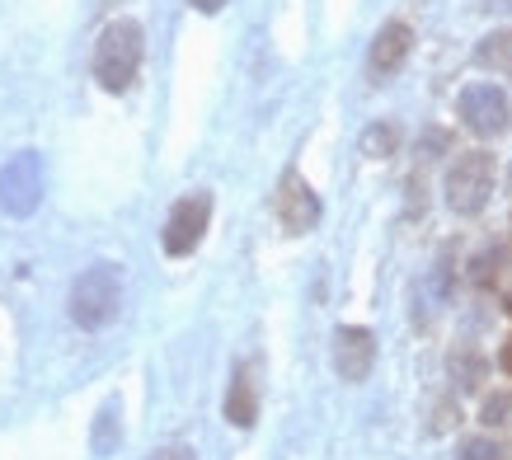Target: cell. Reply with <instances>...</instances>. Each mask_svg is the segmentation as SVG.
Masks as SVG:
<instances>
[{
	"instance_id": "cell-10",
	"label": "cell",
	"mask_w": 512,
	"mask_h": 460,
	"mask_svg": "<svg viewBox=\"0 0 512 460\" xmlns=\"http://www.w3.org/2000/svg\"><path fill=\"white\" fill-rule=\"evenodd\" d=\"M254 418H259V362H240L226 390V423L254 428Z\"/></svg>"
},
{
	"instance_id": "cell-17",
	"label": "cell",
	"mask_w": 512,
	"mask_h": 460,
	"mask_svg": "<svg viewBox=\"0 0 512 460\" xmlns=\"http://www.w3.org/2000/svg\"><path fill=\"white\" fill-rule=\"evenodd\" d=\"M188 5H193L198 15H217V10H221V5H226V0H188Z\"/></svg>"
},
{
	"instance_id": "cell-13",
	"label": "cell",
	"mask_w": 512,
	"mask_h": 460,
	"mask_svg": "<svg viewBox=\"0 0 512 460\" xmlns=\"http://www.w3.org/2000/svg\"><path fill=\"white\" fill-rule=\"evenodd\" d=\"M395 146H400V127L395 123H376L362 132V151L372 155V160H386V155H395Z\"/></svg>"
},
{
	"instance_id": "cell-2",
	"label": "cell",
	"mask_w": 512,
	"mask_h": 460,
	"mask_svg": "<svg viewBox=\"0 0 512 460\" xmlns=\"http://www.w3.org/2000/svg\"><path fill=\"white\" fill-rule=\"evenodd\" d=\"M123 306V277L113 263H94L85 273L76 277V287H71V320L80 329H104V324L118 315Z\"/></svg>"
},
{
	"instance_id": "cell-20",
	"label": "cell",
	"mask_w": 512,
	"mask_h": 460,
	"mask_svg": "<svg viewBox=\"0 0 512 460\" xmlns=\"http://www.w3.org/2000/svg\"><path fill=\"white\" fill-rule=\"evenodd\" d=\"M508 5H512V0H508Z\"/></svg>"
},
{
	"instance_id": "cell-16",
	"label": "cell",
	"mask_w": 512,
	"mask_h": 460,
	"mask_svg": "<svg viewBox=\"0 0 512 460\" xmlns=\"http://www.w3.org/2000/svg\"><path fill=\"white\" fill-rule=\"evenodd\" d=\"M151 460H198V456H193V446H179V442H174V446H160Z\"/></svg>"
},
{
	"instance_id": "cell-6",
	"label": "cell",
	"mask_w": 512,
	"mask_h": 460,
	"mask_svg": "<svg viewBox=\"0 0 512 460\" xmlns=\"http://www.w3.org/2000/svg\"><path fill=\"white\" fill-rule=\"evenodd\" d=\"M461 123L475 132V137H503L512 123V104H508V94L498 90V85H489V80H480V85H466L461 90Z\"/></svg>"
},
{
	"instance_id": "cell-5",
	"label": "cell",
	"mask_w": 512,
	"mask_h": 460,
	"mask_svg": "<svg viewBox=\"0 0 512 460\" xmlns=\"http://www.w3.org/2000/svg\"><path fill=\"white\" fill-rule=\"evenodd\" d=\"M207 221H212V198L207 193H188L170 207L165 216V230H160V245L170 259H184L193 249L202 245V235H207Z\"/></svg>"
},
{
	"instance_id": "cell-18",
	"label": "cell",
	"mask_w": 512,
	"mask_h": 460,
	"mask_svg": "<svg viewBox=\"0 0 512 460\" xmlns=\"http://www.w3.org/2000/svg\"><path fill=\"white\" fill-rule=\"evenodd\" d=\"M498 367H503V371H508V376H512V338H508V343H503V353H498Z\"/></svg>"
},
{
	"instance_id": "cell-4",
	"label": "cell",
	"mask_w": 512,
	"mask_h": 460,
	"mask_svg": "<svg viewBox=\"0 0 512 460\" xmlns=\"http://www.w3.org/2000/svg\"><path fill=\"white\" fill-rule=\"evenodd\" d=\"M43 202V160L38 151H19L0 169V212L5 216H33Z\"/></svg>"
},
{
	"instance_id": "cell-9",
	"label": "cell",
	"mask_w": 512,
	"mask_h": 460,
	"mask_svg": "<svg viewBox=\"0 0 512 460\" xmlns=\"http://www.w3.org/2000/svg\"><path fill=\"white\" fill-rule=\"evenodd\" d=\"M409 47H414V29L409 24H400V19H390L386 29L372 38V57H367V66H372L376 80L395 76L404 66V57H409Z\"/></svg>"
},
{
	"instance_id": "cell-14",
	"label": "cell",
	"mask_w": 512,
	"mask_h": 460,
	"mask_svg": "<svg viewBox=\"0 0 512 460\" xmlns=\"http://www.w3.org/2000/svg\"><path fill=\"white\" fill-rule=\"evenodd\" d=\"M456 460H508V456H503V446L489 442V437H470V442L461 446V456H456Z\"/></svg>"
},
{
	"instance_id": "cell-12",
	"label": "cell",
	"mask_w": 512,
	"mask_h": 460,
	"mask_svg": "<svg viewBox=\"0 0 512 460\" xmlns=\"http://www.w3.org/2000/svg\"><path fill=\"white\" fill-rule=\"evenodd\" d=\"M123 437V423H118V404H104L99 418H94V456H113V446Z\"/></svg>"
},
{
	"instance_id": "cell-11",
	"label": "cell",
	"mask_w": 512,
	"mask_h": 460,
	"mask_svg": "<svg viewBox=\"0 0 512 460\" xmlns=\"http://www.w3.org/2000/svg\"><path fill=\"white\" fill-rule=\"evenodd\" d=\"M475 62H480L484 71L512 76V29H494V33H484L480 47H475Z\"/></svg>"
},
{
	"instance_id": "cell-15",
	"label": "cell",
	"mask_w": 512,
	"mask_h": 460,
	"mask_svg": "<svg viewBox=\"0 0 512 460\" xmlns=\"http://www.w3.org/2000/svg\"><path fill=\"white\" fill-rule=\"evenodd\" d=\"M508 409H512V404L503 395H489V399H484V423H489V428L508 423Z\"/></svg>"
},
{
	"instance_id": "cell-19",
	"label": "cell",
	"mask_w": 512,
	"mask_h": 460,
	"mask_svg": "<svg viewBox=\"0 0 512 460\" xmlns=\"http://www.w3.org/2000/svg\"><path fill=\"white\" fill-rule=\"evenodd\" d=\"M503 306H508V315H512V296H508V301H503Z\"/></svg>"
},
{
	"instance_id": "cell-7",
	"label": "cell",
	"mask_w": 512,
	"mask_h": 460,
	"mask_svg": "<svg viewBox=\"0 0 512 460\" xmlns=\"http://www.w3.org/2000/svg\"><path fill=\"white\" fill-rule=\"evenodd\" d=\"M273 207H278V221L292 230V235H301V230H311L315 221H320V198H315V188L306 184L296 169H287V174H282Z\"/></svg>"
},
{
	"instance_id": "cell-3",
	"label": "cell",
	"mask_w": 512,
	"mask_h": 460,
	"mask_svg": "<svg viewBox=\"0 0 512 460\" xmlns=\"http://www.w3.org/2000/svg\"><path fill=\"white\" fill-rule=\"evenodd\" d=\"M494 179H498V165L489 151H466L456 155L447 169V207L456 216H475L484 212V202L494 193Z\"/></svg>"
},
{
	"instance_id": "cell-8",
	"label": "cell",
	"mask_w": 512,
	"mask_h": 460,
	"mask_svg": "<svg viewBox=\"0 0 512 460\" xmlns=\"http://www.w3.org/2000/svg\"><path fill=\"white\" fill-rule=\"evenodd\" d=\"M372 362H376V338L372 329H357V324H343L334 334V371L343 381H367L372 376Z\"/></svg>"
},
{
	"instance_id": "cell-1",
	"label": "cell",
	"mask_w": 512,
	"mask_h": 460,
	"mask_svg": "<svg viewBox=\"0 0 512 460\" xmlns=\"http://www.w3.org/2000/svg\"><path fill=\"white\" fill-rule=\"evenodd\" d=\"M141 52H146V33L137 19H113L94 43V80L109 94L132 90V80L141 71Z\"/></svg>"
}]
</instances>
